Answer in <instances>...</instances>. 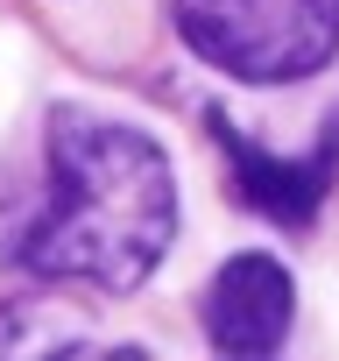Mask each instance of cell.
Returning a JSON list of instances; mask_svg holds the SVG:
<instances>
[{"label": "cell", "mask_w": 339, "mask_h": 361, "mask_svg": "<svg viewBox=\"0 0 339 361\" xmlns=\"http://www.w3.org/2000/svg\"><path fill=\"white\" fill-rule=\"evenodd\" d=\"M170 22L191 57L241 85L311 78L339 50V0H170Z\"/></svg>", "instance_id": "7a4b0ae2"}, {"label": "cell", "mask_w": 339, "mask_h": 361, "mask_svg": "<svg viewBox=\"0 0 339 361\" xmlns=\"http://www.w3.org/2000/svg\"><path fill=\"white\" fill-rule=\"evenodd\" d=\"M198 319H205V340L219 354H276L290 319H297V283L276 255H234L212 269Z\"/></svg>", "instance_id": "277c9868"}, {"label": "cell", "mask_w": 339, "mask_h": 361, "mask_svg": "<svg viewBox=\"0 0 339 361\" xmlns=\"http://www.w3.org/2000/svg\"><path fill=\"white\" fill-rule=\"evenodd\" d=\"M177 241V177L155 135L99 106L50 114V199L15 262L50 283H92L127 298Z\"/></svg>", "instance_id": "6da1fadb"}, {"label": "cell", "mask_w": 339, "mask_h": 361, "mask_svg": "<svg viewBox=\"0 0 339 361\" xmlns=\"http://www.w3.org/2000/svg\"><path fill=\"white\" fill-rule=\"evenodd\" d=\"M205 128H212L219 156L234 163V192H241L248 213H262V220H276V227H311V220H318V206L332 199V177H339V114L325 121V135H318L311 156H276V149H262V142H255L248 128H234L219 106L205 114Z\"/></svg>", "instance_id": "3957f363"}]
</instances>
